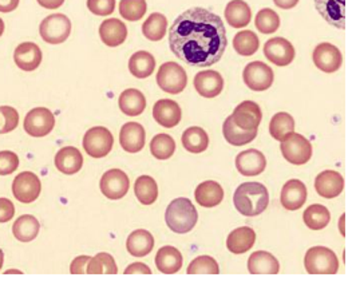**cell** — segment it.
Wrapping results in <instances>:
<instances>
[{
	"mask_svg": "<svg viewBox=\"0 0 356 285\" xmlns=\"http://www.w3.org/2000/svg\"><path fill=\"white\" fill-rule=\"evenodd\" d=\"M224 22L213 13L195 7L178 17L169 31L172 53L186 65L208 67L217 63L227 50Z\"/></svg>",
	"mask_w": 356,
	"mask_h": 285,
	"instance_id": "1",
	"label": "cell"
},
{
	"mask_svg": "<svg viewBox=\"0 0 356 285\" xmlns=\"http://www.w3.org/2000/svg\"><path fill=\"white\" fill-rule=\"evenodd\" d=\"M233 204L238 213L245 217H256L268 208V189L260 182L241 184L233 195Z\"/></svg>",
	"mask_w": 356,
	"mask_h": 285,
	"instance_id": "2",
	"label": "cell"
},
{
	"mask_svg": "<svg viewBox=\"0 0 356 285\" xmlns=\"http://www.w3.org/2000/svg\"><path fill=\"white\" fill-rule=\"evenodd\" d=\"M198 213L189 198L179 197L173 200L165 212L166 225L178 234L189 233L196 227Z\"/></svg>",
	"mask_w": 356,
	"mask_h": 285,
	"instance_id": "3",
	"label": "cell"
},
{
	"mask_svg": "<svg viewBox=\"0 0 356 285\" xmlns=\"http://www.w3.org/2000/svg\"><path fill=\"white\" fill-rule=\"evenodd\" d=\"M304 267L309 275H337L339 260L332 250L325 247H314L305 253Z\"/></svg>",
	"mask_w": 356,
	"mask_h": 285,
	"instance_id": "4",
	"label": "cell"
},
{
	"mask_svg": "<svg viewBox=\"0 0 356 285\" xmlns=\"http://www.w3.org/2000/svg\"><path fill=\"white\" fill-rule=\"evenodd\" d=\"M40 38L50 44H60L72 34V22L63 14H53L39 26Z\"/></svg>",
	"mask_w": 356,
	"mask_h": 285,
	"instance_id": "5",
	"label": "cell"
},
{
	"mask_svg": "<svg viewBox=\"0 0 356 285\" xmlns=\"http://www.w3.org/2000/svg\"><path fill=\"white\" fill-rule=\"evenodd\" d=\"M114 138L110 130L104 126L91 127L83 137V149L92 158H104L111 152Z\"/></svg>",
	"mask_w": 356,
	"mask_h": 285,
	"instance_id": "6",
	"label": "cell"
},
{
	"mask_svg": "<svg viewBox=\"0 0 356 285\" xmlns=\"http://www.w3.org/2000/svg\"><path fill=\"white\" fill-rule=\"evenodd\" d=\"M157 83L165 92L179 94L186 88L188 75L178 63L166 62L161 65L160 70L157 72Z\"/></svg>",
	"mask_w": 356,
	"mask_h": 285,
	"instance_id": "7",
	"label": "cell"
},
{
	"mask_svg": "<svg viewBox=\"0 0 356 285\" xmlns=\"http://www.w3.org/2000/svg\"><path fill=\"white\" fill-rule=\"evenodd\" d=\"M280 150L286 161L293 165H304L312 157V145L298 133H291L282 141Z\"/></svg>",
	"mask_w": 356,
	"mask_h": 285,
	"instance_id": "8",
	"label": "cell"
},
{
	"mask_svg": "<svg viewBox=\"0 0 356 285\" xmlns=\"http://www.w3.org/2000/svg\"><path fill=\"white\" fill-rule=\"evenodd\" d=\"M55 117L47 107H35L30 110L24 118L23 127L31 137L40 138L53 131Z\"/></svg>",
	"mask_w": 356,
	"mask_h": 285,
	"instance_id": "9",
	"label": "cell"
},
{
	"mask_svg": "<svg viewBox=\"0 0 356 285\" xmlns=\"http://www.w3.org/2000/svg\"><path fill=\"white\" fill-rule=\"evenodd\" d=\"M42 184L33 172H22L13 182V193L19 202L31 204L40 195Z\"/></svg>",
	"mask_w": 356,
	"mask_h": 285,
	"instance_id": "10",
	"label": "cell"
},
{
	"mask_svg": "<svg viewBox=\"0 0 356 285\" xmlns=\"http://www.w3.org/2000/svg\"><path fill=\"white\" fill-rule=\"evenodd\" d=\"M245 85L253 91H266L273 83V72L264 62H250L243 72Z\"/></svg>",
	"mask_w": 356,
	"mask_h": 285,
	"instance_id": "11",
	"label": "cell"
},
{
	"mask_svg": "<svg viewBox=\"0 0 356 285\" xmlns=\"http://www.w3.org/2000/svg\"><path fill=\"white\" fill-rule=\"evenodd\" d=\"M99 186L104 196L108 200H120L127 195L130 181L125 172L120 169H111L102 176Z\"/></svg>",
	"mask_w": 356,
	"mask_h": 285,
	"instance_id": "12",
	"label": "cell"
},
{
	"mask_svg": "<svg viewBox=\"0 0 356 285\" xmlns=\"http://www.w3.org/2000/svg\"><path fill=\"white\" fill-rule=\"evenodd\" d=\"M264 55L273 65L284 67L295 59V47L284 38H272L264 46Z\"/></svg>",
	"mask_w": 356,
	"mask_h": 285,
	"instance_id": "13",
	"label": "cell"
},
{
	"mask_svg": "<svg viewBox=\"0 0 356 285\" xmlns=\"http://www.w3.org/2000/svg\"><path fill=\"white\" fill-rule=\"evenodd\" d=\"M315 66L323 72L331 74L338 72L343 63V56L337 46L331 43H321L312 54Z\"/></svg>",
	"mask_w": 356,
	"mask_h": 285,
	"instance_id": "14",
	"label": "cell"
},
{
	"mask_svg": "<svg viewBox=\"0 0 356 285\" xmlns=\"http://www.w3.org/2000/svg\"><path fill=\"white\" fill-rule=\"evenodd\" d=\"M233 122L244 130H257L263 120L260 106L253 101H244L234 108L232 114Z\"/></svg>",
	"mask_w": 356,
	"mask_h": 285,
	"instance_id": "15",
	"label": "cell"
},
{
	"mask_svg": "<svg viewBox=\"0 0 356 285\" xmlns=\"http://www.w3.org/2000/svg\"><path fill=\"white\" fill-rule=\"evenodd\" d=\"M236 168L240 172V174L253 177L261 174L267 168L266 156L256 149H250L245 152H241L236 157Z\"/></svg>",
	"mask_w": 356,
	"mask_h": 285,
	"instance_id": "16",
	"label": "cell"
},
{
	"mask_svg": "<svg viewBox=\"0 0 356 285\" xmlns=\"http://www.w3.org/2000/svg\"><path fill=\"white\" fill-rule=\"evenodd\" d=\"M315 7L328 24L346 28V0H315Z\"/></svg>",
	"mask_w": 356,
	"mask_h": 285,
	"instance_id": "17",
	"label": "cell"
},
{
	"mask_svg": "<svg viewBox=\"0 0 356 285\" xmlns=\"http://www.w3.org/2000/svg\"><path fill=\"white\" fill-rule=\"evenodd\" d=\"M43 54L39 46L31 42H24L19 44L14 51L15 65L23 72H34L42 63Z\"/></svg>",
	"mask_w": 356,
	"mask_h": 285,
	"instance_id": "18",
	"label": "cell"
},
{
	"mask_svg": "<svg viewBox=\"0 0 356 285\" xmlns=\"http://www.w3.org/2000/svg\"><path fill=\"white\" fill-rule=\"evenodd\" d=\"M195 89L204 98H214L224 89V79L221 74L214 70L201 72L195 76Z\"/></svg>",
	"mask_w": 356,
	"mask_h": 285,
	"instance_id": "19",
	"label": "cell"
},
{
	"mask_svg": "<svg viewBox=\"0 0 356 285\" xmlns=\"http://www.w3.org/2000/svg\"><path fill=\"white\" fill-rule=\"evenodd\" d=\"M182 111L177 102L172 99H160L153 107V118L159 125L172 129L181 122Z\"/></svg>",
	"mask_w": 356,
	"mask_h": 285,
	"instance_id": "20",
	"label": "cell"
},
{
	"mask_svg": "<svg viewBox=\"0 0 356 285\" xmlns=\"http://www.w3.org/2000/svg\"><path fill=\"white\" fill-rule=\"evenodd\" d=\"M307 201V188L299 179H289L282 190L280 202L286 211H298Z\"/></svg>",
	"mask_w": 356,
	"mask_h": 285,
	"instance_id": "21",
	"label": "cell"
},
{
	"mask_svg": "<svg viewBox=\"0 0 356 285\" xmlns=\"http://www.w3.org/2000/svg\"><path fill=\"white\" fill-rule=\"evenodd\" d=\"M145 129L138 122H127L120 131V143L127 153H138L145 146Z\"/></svg>",
	"mask_w": 356,
	"mask_h": 285,
	"instance_id": "22",
	"label": "cell"
},
{
	"mask_svg": "<svg viewBox=\"0 0 356 285\" xmlns=\"http://www.w3.org/2000/svg\"><path fill=\"white\" fill-rule=\"evenodd\" d=\"M55 166L60 173L72 176L82 169L83 156L76 147H63L55 156Z\"/></svg>",
	"mask_w": 356,
	"mask_h": 285,
	"instance_id": "23",
	"label": "cell"
},
{
	"mask_svg": "<svg viewBox=\"0 0 356 285\" xmlns=\"http://www.w3.org/2000/svg\"><path fill=\"white\" fill-rule=\"evenodd\" d=\"M99 36L108 47H118L125 43L127 27L120 19H107L99 26Z\"/></svg>",
	"mask_w": 356,
	"mask_h": 285,
	"instance_id": "24",
	"label": "cell"
},
{
	"mask_svg": "<svg viewBox=\"0 0 356 285\" xmlns=\"http://www.w3.org/2000/svg\"><path fill=\"white\" fill-rule=\"evenodd\" d=\"M315 189L319 196L324 198H335L340 196L344 189V179L334 170H325L315 179Z\"/></svg>",
	"mask_w": 356,
	"mask_h": 285,
	"instance_id": "25",
	"label": "cell"
},
{
	"mask_svg": "<svg viewBox=\"0 0 356 285\" xmlns=\"http://www.w3.org/2000/svg\"><path fill=\"white\" fill-rule=\"evenodd\" d=\"M248 269L252 275H277L280 264L273 254L266 250H259L250 254Z\"/></svg>",
	"mask_w": 356,
	"mask_h": 285,
	"instance_id": "26",
	"label": "cell"
},
{
	"mask_svg": "<svg viewBox=\"0 0 356 285\" xmlns=\"http://www.w3.org/2000/svg\"><path fill=\"white\" fill-rule=\"evenodd\" d=\"M197 204L204 208H214L224 200V190L218 182L205 181L197 186L195 192Z\"/></svg>",
	"mask_w": 356,
	"mask_h": 285,
	"instance_id": "27",
	"label": "cell"
},
{
	"mask_svg": "<svg viewBox=\"0 0 356 285\" xmlns=\"http://www.w3.org/2000/svg\"><path fill=\"white\" fill-rule=\"evenodd\" d=\"M126 248L133 257H145L154 248V237L145 229L134 231L127 237Z\"/></svg>",
	"mask_w": 356,
	"mask_h": 285,
	"instance_id": "28",
	"label": "cell"
},
{
	"mask_svg": "<svg viewBox=\"0 0 356 285\" xmlns=\"http://www.w3.org/2000/svg\"><path fill=\"white\" fill-rule=\"evenodd\" d=\"M256 241V233L250 227L234 229L227 238V248L234 254H243L252 250Z\"/></svg>",
	"mask_w": 356,
	"mask_h": 285,
	"instance_id": "29",
	"label": "cell"
},
{
	"mask_svg": "<svg viewBox=\"0 0 356 285\" xmlns=\"http://www.w3.org/2000/svg\"><path fill=\"white\" fill-rule=\"evenodd\" d=\"M182 254L175 247H162L156 254V266L165 275H175L182 268Z\"/></svg>",
	"mask_w": 356,
	"mask_h": 285,
	"instance_id": "30",
	"label": "cell"
},
{
	"mask_svg": "<svg viewBox=\"0 0 356 285\" xmlns=\"http://www.w3.org/2000/svg\"><path fill=\"white\" fill-rule=\"evenodd\" d=\"M250 7L244 0H232L225 7V20L234 28H243L250 24Z\"/></svg>",
	"mask_w": 356,
	"mask_h": 285,
	"instance_id": "31",
	"label": "cell"
},
{
	"mask_svg": "<svg viewBox=\"0 0 356 285\" xmlns=\"http://www.w3.org/2000/svg\"><path fill=\"white\" fill-rule=\"evenodd\" d=\"M118 105L126 115L137 117L143 114L146 107V98L140 90L127 89L120 95Z\"/></svg>",
	"mask_w": 356,
	"mask_h": 285,
	"instance_id": "32",
	"label": "cell"
},
{
	"mask_svg": "<svg viewBox=\"0 0 356 285\" xmlns=\"http://www.w3.org/2000/svg\"><path fill=\"white\" fill-rule=\"evenodd\" d=\"M182 146L185 147V150H188L189 153H202L204 150L208 149L209 146V137L207 134V131L198 126L189 127L184 131L182 134Z\"/></svg>",
	"mask_w": 356,
	"mask_h": 285,
	"instance_id": "33",
	"label": "cell"
},
{
	"mask_svg": "<svg viewBox=\"0 0 356 285\" xmlns=\"http://www.w3.org/2000/svg\"><path fill=\"white\" fill-rule=\"evenodd\" d=\"M156 69V59L147 51H138L133 54L129 59V72L136 78L145 79L150 76Z\"/></svg>",
	"mask_w": 356,
	"mask_h": 285,
	"instance_id": "34",
	"label": "cell"
},
{
	"mask_svg": "<svg viewBox=\"0 0 356 285\" xmlns=\"http://www.w3.org/2000/svg\"><path fill=\"white\" fill-rule=\"evenodd\" d=\"M222 134L227 142L233 146H244L252 142L257 137V130H244L233 122V118L228 117L222 125Z\"/></svg>",
	"mask_w": 356,
	"mask_h": 285,
	"instance_id": "35",
	"label": "cell"
},
{
	"mask_svg": "<svg viewBox=\"0 0 356 285\" xmlns=\"http://www.w3.org/2000/svg\"><path fill=\"white\" fill-rule=\"evenodd\" d=\"M40 229V224L34 215L24 214L20 215L13 225V233L15 238L22 243H30L35 240Z\"/></svg>",
	"mask_w": 356,
	"mask_h": 285,
	"instance_id": "36",
	"label": "cell"
},
{
	"mask_svg": "<svg viewBox=\"0 0 356 285\" xmlns=\"http://www.w3.org/2000/svg\"><path fill=\"white\" fill-rule=\"evenodd\" d=\"M304 224L312 229V231H321L324 229L330 221H331V214L330 211L319 205V204H315V205H311L305 209V212L303 214Z\"/></svg>",
	"mask_w": 356,
	"mask_h": 285,
	"instance_id": "37",
	"label": "cell"
},
{
	"mask_svg": "<svg viewBox=\"0 0 356 285\" xmlns=\"http://www.w3.org/2000/svg\"><path fill=\"white\" fill-rule=\"evenodd\" d=\"M293 130H295V120L291 114L284 113V111L275 114L269 122L270 136L280 142L284 140L286 136L293 133Z\"/></svg>",
	"mask_w": 356,
	"mask_h": 285,
	"instance_id": "38",
	"label": "cell"
},
{
	"mask_svg": "<svg viewBox=\"0 0 356 285\" xmlns=\"http://www.w3.org/2000/svg\"><path fill=\"white\" fill-rule=\"evenodd\" d=\"M134 192L140 204L152 205L159 198V185L150 176H141L136 181Z\"/></svg>",
	"mask_w": 356,
	"mask_h": 285,
	"instance_id": "39",
	"label": "cell"
},
{
	"mask_svg": "<svg viewBox=\"0 0 356 285\" xmlns=\"http://www.w3.org/2000/svg\"><path fill=\"white\" fill-rule=\"evenodd\" d=\"M166 30H168V19L160 13L152 14L145 20L143 26V35L152 42L161 40L166 34Z\"/></svg>",
	"mask_w": 356,
	"mask_h": 285,
	"instance_id": "40",
	"label": "cell"
},
{
	"mask_svg": "<svg viewBox=\"0 0 356 285\" xmlns=\"http://www.w3.org/2000/svg\"><path fill=\"white\" fill-rule=\"evenodd\" d=\"M259 46H260L259 38L250 30L237 33L233 39V49L241 56H250L257 53Z\"/></svg>",
	"mask_w": 356,
	"mask_h": 285,
	"instance_id": "41",
	"label": "cell"
},
{
	"mask_svg": "<svg viewBox=\"0 0 356 285\" xmlns=\"http://www.w3.org/2000/svg\"><path fill=\"white\" fill-rule=\"evenodd\" d=\"M150 152L157 160H169L176 152V142L169 134H157L150 141Z\"/></svg>",
	"mask_w": 356,
	"mask_h": 285,
	"instance_id": "42",
	"label": "cell"
},
{
	"mask_svg": "<svg viewBox=\"0 0 356 285\" xmlns=\"http://www.w3.org/2000/svg\"><path fill=\"white\" fill-rule=\"evenodd\" d=\"M117 272L118 269L113 256L106 252H101L95 257H91L88 264L89 275H115Z\"/></svg>",
	"mask_w": 356,
	"mask_h": 285,
	"instance_id": "43",
	"label": "cell"
},
{
	"mask_svg": "<svg viewBox=\"0 0 356 285\" xmlns=\"http://www.w3.org/2000/svg\"><path fill=\"white\" fill-rule=\"evenodd\" d=\"M254 26L261 34H273L280 27V18L273 10L263 8L256 15Z\"/></svg>",
	"mask_w": 356,
	"mask_h": 285,
	"instance_id": "44",
	"label": "cell"
},
{
	"mask_svg": "<svg viewBox=\"0 0 356 285\" xmlns=\"http://www.w3.org/2000/svg\"><path fill=\"white\" fill-rule=\"evenodd\" d=\"M147 4L145 0H121L120 14L129 22H138L146 14Z\"/></svg>",
	"mask_w": 356,
	"mask_h": 285,
	"instance_id": "45",
	"label": "cell"
},
{
	"mask_svg": "<svg viewBox=\"0 0 356 285\" xmlns=\"http://www.w3.org/2000/svg\"><path fill=\"white\" fill-rule=\"evenodd\" d=\"M189 275H218L220 268L211 256H200L195 259L186 270Z\"/></svg>",
	"mask_w": 356,
	"mask_h": 285,
	"instance_id": "46",
	"label": "cell"
},
{
	"mask_svg": "<svg viewBox=\"0 0 356 285\" xmlns=\"http://www.w3.org/2000/svg\"><path fill=\"white\" fill-rule=\"evenodd\" d=\"M19 125V113L11 106H0V134H7Z\"/></svg>",
	"mask_w": 356,
	"mask_h": 285,
	"instance_id": "47",
	"label": "cell"
},
{
	"mask_svg": "<svg viewBox=\"0 0 356 285\" xmlns=\"http://www.w3.org/2000/svg\"><path fill=\"white\" fill-rule=\"evenodd\" d=\"M19 166V157L8 150L0 152V176H8L14 173Z\"/></svg>",
	"mask_w": 356,
	"mask_h": 285,
	"instance_id": "48",
	"label": "cell"
},
{
	"mask_svg": "<svg viewBox=\"0 0 356 285\" xmlns=\"http://www.w3.org/2000/svg\"><path fill=\"white\" fill-rule=\"evenodd\" d=\"M88 8L98 17H107L115 10V0H88Z\"/></svg>",
	"mask_w": 356,
	"mask_h": 285,
	"instance_id": "49",
	"label": "cell"
},
{
	"mask_svg": "<svg viewBox=\"0 0 356 285\" xmlns=\"http://www.w3.org/2000/svg\"><path fill=\"white\" fill-rule=\"evenodd\" d=\"M15 214V206L8 198H0V222H8Z\"/></svg>",
	"mask_w": 356,
	"mask_h": 285,
	"instance_id": "50",
	"label": "cell"
},
{
	"mask_svg": "<svg viewBox=\"0 0 356 285\" xmlns=\"http://www.w3.org/2000/svg\"><path fill=\"white\" fill-rule=\"evenodd\" d=\"M90 256H79L75 260H72L70 266V272L72 275H85L88 273V264L90 261Z\"/></svg>",
	"mask_w": 356,
	"mask_h": 285,
	"instance_id": "51",
	"label": "cell"
},
{
	"mask_svg": "<svg viewBox=\"0 0 356 285\" xmlns=\"http://www.w3.org/2000/svg\"><path fill=\"white\" fill-rule=\"evenodd\" d=\"M125 275H152V270L143 263H133L126 268Z\"/></svg>",
	"mask_w": 356,
	"mask_h": 285,
	"instance_id": "52",
	"label": "cell"
},
{
	"mask_svg": "<svg viewBox=\"0 0 356 285\" xmlns=\"http://www.w3.org/2000/svg\"><path fill=\"white\" fill-rule=\"evenodd\" d=\"M19 0H0V13H11L17 10Z\"/></svg>",
	"mask_w": 356,
	"mask_h": 285,
	"instance_id": "53",
	"label": "cell"
},
{
	"mask_svg": "<svg viewBox=\"0 0 356 285\" xmlns=\"http://www.w3.org/2000/svg\"><path fill=\"white\" fill-rule=\"evenodd\" d=\"M43 8H47V10H56L59 8L65 0H36Z\"/></svg>",
	"mask_w": 356,
	"mask_h": 285,
	"instance_id": "54",
	"label": "cell"
},
{
	"mask_svg": "<svg viewBox=\"0 0 356 285\" xmlns=\"http://www.w3.org/2000/svg\"><path fill=\"white\" fill-rule=\"evenodd\" d=\"M275 4L279 7V8H283V10H289V8H293L298 6L299 0H273Z\"/></svg>",
	"mask_w": 356,
	"mask_h": 285,
	"instance_id": "55",
	"label": "cell"
},
{
	"mask_svg": "<svg viewBox=\"0 0 356 285\" xmlns=\"http://www.w3.org/2000/svg\"><path fill=\"white\" fill-rule=\"evenodd\" d=\"M3 33H4V22L0 18V36L3 35Z\"/></svg>",
	"mask_w": 356,
	"mask_h": 285,
	"instance_id": "56",
	"label": "cell"
},
{
	"mask_svg": "<svg viewBox=\"0 0 356 285\" xmlns=\"http://www.w3.org/2000/svg\"><path fill=\"white\" fill-rule=\"evenodd\" d=\"M344 224V214H343V217H340V225H343ZM340 232H341V234L344 236V229H343V227L340 228Z\"/></svg>",
	"mask_w": 356,
	"mask_h": 285,
	"instance_id": "57",
	"label": "cell"
},
{
	"mask_svg": "<svg viewBox=\"0 0 356 285\" xmlns=\"http://www.w3.org/2000/svg\"><path fill=\"white\" fill-rule=\"evenodd\" d=\"M3 261H4V254H3V250H0V268L3 267Z\"/></svg>",
	"mask_w": 356,
	"mask_h": 285,
	"instance_id": "58",
	"label": "cell"
},
{
	"mask_svg": "<svg viewBox=\"0 0 356 285\" xmlns=\"http://www.w3.org/2000/svg\"><path fill=\"white\" fill-rule=\"evenodd\" d=\"M6 273H7V275H10V273H19V275H20L22 272H20V270H7Z\"/></svg>",
	"mask_w": 356,
	"mask_h": 285,
	"instance_id": "59",
	"label": "cell"
}]
</instances>
